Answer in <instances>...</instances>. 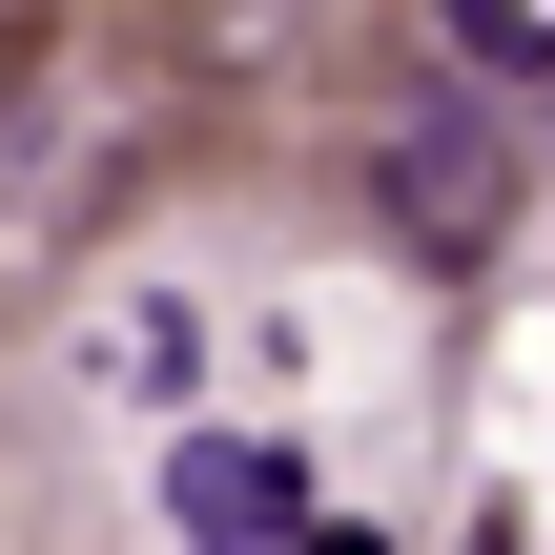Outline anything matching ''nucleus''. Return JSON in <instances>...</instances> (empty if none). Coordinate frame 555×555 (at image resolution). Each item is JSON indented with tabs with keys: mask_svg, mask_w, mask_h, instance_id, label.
<instances>
[{
	"mask_svg": "<svg viewBox=\"0 0 555 555\" xmlns=\"http://www.w3.org/2000/svg\"><path fill=\"white\" fill-rule=\"evenodd\" d=\"M144 494H165V555H288V535H309V433H268V412H185Z\"/></svg>",
	"mask_w": 555,
	"mask_h": 555,
	"instance_id": "1",
	"label": "nucleus"
},
{
	"mask_svg": "<svg viewBox=\"0 0 555 555\" xmlns=\"http://www.w3.org/2000/svg\"><path fill=\"white\" fill-rule=\"evenodd\" d=\"M494 185H515V124H412L391 144V227H433V247L494 227Z\"/></svg>",
	"mask_w": 555,
	"mask_h": 555,
	"instance_id": "2",
	"label": "nucleus"
},
{
	"mask_svg": "<svg viewBox=\"0 0 555 555\" xmlns=\"http://www.w3.org/2000/svg\"><path fill=\"white\" fill-rule=\"evenodd\" d=\"M185 350H206V309H185V288H124V309L82 330V371H103V391H185Z\"/></svg>",
	"mask_w": 555,
	"mask_h": 555,
	"instance_id": "3",
	"label": "nucleus"
},
{
	"mask_svg": "<svg viewBox=\"0 0 555 555\" xmlns=\"http://www.w3.org/2000/svg\"><path fill=\"white\" fill-rule=\"evenodd\" d=\"M453 21V62L494 82V103H535V62H555V0H433Z\"/></svg>",
	"mask_w": 555,
	"mask_h": 555,
	"instance_id": "4",
	"label": "nucleus"
},
{
	"mask_svg": "<svg viewBox=\"0 0 555 555\" xmlns=\"http://www.w3.org/2000/svg\"><path fill=\"white\" fill-rule=\"evenodd\" d=\"M288 555H371V535H330V515H309V535H288Z\"/></svg>",
	"mask_w": 555,
	"mask_h": 555,
	"instance_id": "5",
	"label": "nucleus"
}]
</instances>
